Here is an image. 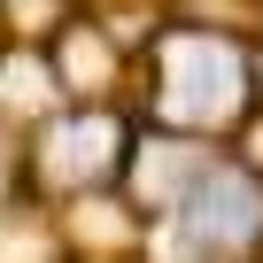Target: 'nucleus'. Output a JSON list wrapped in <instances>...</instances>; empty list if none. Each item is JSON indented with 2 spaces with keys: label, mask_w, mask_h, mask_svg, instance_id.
I'll return each mask as SVG.
<instances>
[{
  "label": "nucleus",
  "mask_w": 263,
  "mask_h": 263,
  "mask_svg": "<svg viewBox=\"0 0 263 263\" xmlns=\"http://www.w3.org/2000/svg\"><path fill=\"white\" fill-rule=\"evenodd\" d=\"M163 101L178 116H232L240 108V54L217 47V39H171L163 54Z\"/></svg>",
  "instance_id": "f257e3e1"
},
{
  "label": "nucleus",
  "mask_w": 263,
  "mask_h": 263,
  "mask_svg": "<svg viewBox=\"0 0 263 263\" xmlns=\"http://www.w3.org/2000/svg\"><path fill=\"white\" fill-rule=\"evenodd\" d=\"M255 224H263V194H255L248 178H201V194L186 201V232H194V240L232 248V240H248Z\"/></svg>",
  "instance_id": "f03ea898"
},
{
  "label": "nucleus",
  "mask_w": 263,
  "mask_h": 263,
  "mask_svg": "<svg viewBox=\"0 0 263 263\" xmlns=\"http://www.w3.org/2000/svg\"><path fill=\"white\" fill-rule=\"evenodd\" d=\"M108 140L116 132L93 116V124H70V132H54V147H47V171L54 178H93L101 163H108Z\"/></svg>",
  "instance_id": "7ed1b4c3"
}]
</instances>
